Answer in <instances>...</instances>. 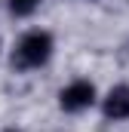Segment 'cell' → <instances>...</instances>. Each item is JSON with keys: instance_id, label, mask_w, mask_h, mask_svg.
<instances>
[{"instance_id": "1", "label": "cell", "mask_w": 129, "mask_h": 132, "mask_svg": "<svg viewBox=\"0 0 129 132\" xmlns=\"http://www.w3.org/2000/svg\"><path fill=\"white\" fill-rule=\"evenodd\" d=\"M52 55V37L46 31H31L25 34L19 43H15V52H12V65L19 71H31L49 62Z\"/></svg>"}, {"instance_id": "2", "label": "cell", "mask_w": 129, "mask_h": 132, "mask_svg": "<svg viewBox=\"0 0 129 132\" xmlns=\"http://www.w3.org/2000/svg\"><path fill=\"white\" fill-rule=\"evenodd\" d=\"M92 101H95V86L89 80H74L71 86H64L62 95H59V104L68 114H80V111L92 108Z\"/></svg>"}, {"instance_id": "3", "label": "cell", "mask_w": 129, "mask_h": 132, "mask_svg": "<svg viewBox=\"0 0 129 132\" xmlns=\"http://www.w3.org/2000/svg\"><path fill=\"white\" fill-rule=\"evenodd\" d=\"M104 117L108 120H129V86H114L104 95Z\"/></svg>"}, {"instance_id": "4", "label": "cell", "mask_w": 129, "mask_h": 132, "mask_svg": "<svg viewBox=\"0 0 129 132\" xmlns=\"http://www.w3.org/2000/svg\"><path fill=\"white\" fill-rule=\"evenodd\" d=\"M37 3H40V0H9V9H12L15 15H31L34 9H37Z\"/></svg>"}, {"instance_id": "5", "label": "cell", "mask_w": 129, "mask_h": 132, "mask_svg": "<svg viewBox=\"0 0 129 132\" xmlns=\"http://www.w3.org/2000/svg\"><path fill=\"white\" fill-rule=\"evenodd\" d=\"M6 132H19V129H6Z\"/></svg>"}]
</instances>
